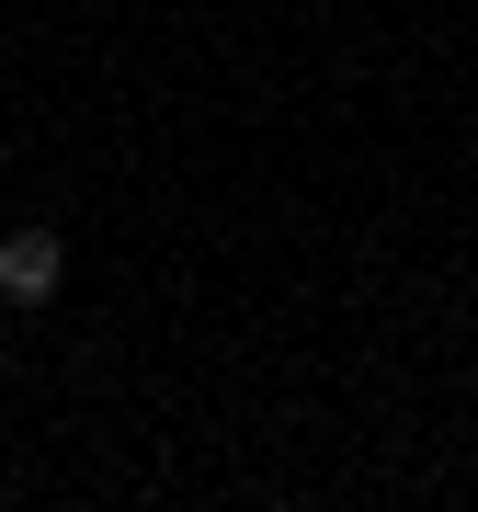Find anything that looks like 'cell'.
<instances>
[{
  "label": "cell",
  "instance_id": "cell-1",
  "mask_svg": "<svg viewBox=\"0 0 478 512\" xmlns=\"http://www.w3.org/2000/svg\"><path fill=\"white\" fill-rule=\"evenodd\" d=\"M57 274H69V251H57V228H12L0 239V308H46Z\"/></svg>",
  "mask_w": 478,
  "mask_h": 512
}]
</instances>
